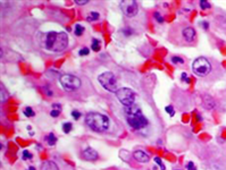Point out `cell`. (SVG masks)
Masks as SVG:
<instances>
[{
  "label": "cell",
  "instance_id": "1",
  "mask_svg": "<svg viewBox=\"0 0 226 170\" xmlns=\"http://www.w3.org/2000/svg\"><path fill=\"white\" fill-rule=\"evenodd\" d=\"M42 45L49 51L61 52L68 45V37L64 32H48L43 35Z\"/></svg>",
  "mask_w": 226,
  "mask_h": 170
},
{
  "label": "cell",
  "instance_id": "2",
  "mask_svg": "<svg viewBox=\"0 0 226 170\" xmlns=\"http://www.w3.org/2000/svg\"><path fill=\"white\" fill-rule=\"evenodd\" d=\"M85 124L92 131L101 133L108 129L109 127V119L107 116L99 113V112H89L85 116Z\"/></svg>",
  "mask_w": 226,
  "mask_h": 170
},
{
  "label": "cell",
  "instance_id": "3",
  "mask_svg": "<svg viewBox=\"0 0 226 170\" xmlns=\"http://www.w3.org/2000/svg\"><path fill=\"white\" fill-rule=\"evenodd\" d=\"M192 72L199 77H204L212 72V65L204 57H199L192 62Z\"/></svg>",
  "mask_w": 226,
  "mask_h": 170
},
{
  "label": "cell",
  "instance_id": "4",
  "mask_svg": "<svg viewBox=\"0 0 226 170\" xmlns=\"http://www.w3.org/2000/svg\"><path fill=\"white\" fill-rule=\"evenodd\" d=\"M98 81L100 82L101 86L103 89H106L109 92H113L116 94V92L118 91L117 89V81H116V76L114 73L111 72H106V73H102L98 76Z\"/></svg>",
  "mask_w": 226,
  "mask_h": 170
},
{
  "label": "cell",
  "instance_id": "5",
  "mask_svg": "<svg viewBox=\"0 0 226 170\" xmlns=\"http://www.w3.org/2000/svg\"><path fill=\"white\" fill-rule=\"evenodd\" d=\"M59 81H60L61 86L67 92L75 91V90H77L81 86L80 78L72 74H63L59 77Z\"/></svg>",
  "mask_w": 226,
  "mask_h": 170
},
{
  "label": "cell",
  "instance_id": "6",
  "mask_svg": "<svg viewBox=\"0 0 226 170\" xmlns=\"http://www.w3.org/2000/svg\"><path fill=\"white\" fill-rule=\"evenodd\" d=\"M116 96L124 107L133 105L134 101H135V93L133 90L129 89V88L118 89V91L116 92Z\"/></svg>",
  "mask_w": 226,
  "mask_h": 170
},
{
  "label": "cell",
  "instance_id": "7",
  "mask_svg": "<svg viewBox=\"0 0 226 170\" xmlns=\"http://www.w3.org/2000/svg\"><path fill=\"white\" fill-rule=\"evenodd\" d=\"M119 7L127 17H133L138 14V4L134 0H124L119 4Z\"/></svg>",
  "mask_w": 226,
  "mask_h": 170
},
{
  "label": "cell",
  "instance_id": "8",
  "mask_svg": "<svg viewBox=\"0 0 226 170\" xmlns=\"http://www.w3.org/2000/svg\"><path fill=\"white\" fill-rule=\"evenodd\" d=\"M127 124L131 126L133 129H142L148 126V119L143 115H138V116H131L127 117Z\"/></svg>",
  "mask_w": 226,
  "mask_h": 170
},
{
  "label": "cell",
  "instance_id": "9",
  "mask_svg": "<svg viewBox=\"0 0 226 170\" xmlns=\"http://www.w3.org/2000/svg\"><path fill=\"white\" fill-rule=\"evenodd\" d=\"M82 158L88 160V161H95V160L98 159V152L89 146V148H87L85 150L82 151Z\"/></svg>",
  "mask_w": 226,
  "mask_h": 170
},
{
  "label": "cell",
  "instance_id": "10",
  "mask_svg": "<svg viewBox=\"0 0 226 170\" xmlns=\"http://www.w3.org/2000/svg\"><path fill=\"white\" fill-rule=\"evenodd\" d=\"M182 35L185 39L186 42H192L194 40V37H196V31L192 27H185L182 31Z\"/></svg>",
  "mask_w": 226,
  "mask_h": 170
},
{
  "label": "cell",
  "instance_id": "11",
  "mask_svg": "<svg viewBox=\"0 0 226 170\" xmlns=\"http://www.w3.org/2000/svg\"><path fill=\"white\" fill-rule=\"evenodd\" d=\"M133 158L139 161V162H148L149 161V155L147 154L144 151H142V150H138V151H135L134 153H133Z\"/></svg>",
  "mask_w": 226,
  "mask_h": 170
},
{
  "label": "cell",
  "instance_id": "12",
  "mask_svg": "<svg viewBox=\"0 0 226 170\" xmlns=\"http://www.w3.org/2000/svg\"><path fill=\"white\" fill-rule=\"evenodd\" d=\"M125 113L127 115V117H131V116H138V115H142L141 109L139 108L136 104H133L130 107H125Z\"/></svg>",
  "mask_w": 226,
  "mask_h": 170
},
{
  "label": "cell",
  "instance_id": "13",
  "mask_svg": "<svg viewBox=\"0 0 226 170\" xmlns=\"http://www.w3.org/2000/svg\"><path fill=\"white\" fill-rule=\"evenodd\" d=\"M41 170H59L57 164L52 161H45L43 162L42 167H41Z\"/></svg>",
  "mask_w": 226,
  "mask_h": 170
},
{
  "label": "cell",
  "instance_id": "14",
  "mask_svg": "<svg viewBox=\"0 0 226 170\" xmlns=\"http://www.w3.org/2000/svg\"><path fill=\"white\" fill-rule=\"evenodd\" d=\"M45 140L48 142V144L50 145V146H53L56 143H57V137L55 136V134L53 133H50L47 137H45Z\"/></svg>",
  "mask_w": 226,
  "mask_h": 170
},
{
  "label": "cell",
  "instance_id": "15",
  "mask_svg": "<svg viewBox=\"0 0 226 170\" xmlns=\"http://www.w3.org/2000/svg\"><path fill=\"white\" fill-rule=\"evenodd\" d=\"M99 17H100V15L97 11H91L87 17V19H88V22H93V21H98Z\"/></svg>",
  "mask_w": 226,
  "mask_h": 170
},
{
  "label": "cell",
  "instance_id": "16",
  "mask_svg": "<svg viewBox=\"0 0 226 170\" xmlns=\"http://www.w3.org/2000/svg\"><path fill=\"white\" fill-rule=\"evenodd\" d=\"M84 30H85V29H84L82 25H80V24H76V25H75V30H74V33H75V35H76V37H81V35L83 34Z\"/></svg>",
  "mask_w": 226,
  "mask_h": 170
},
{
  "label": "cell",
  "instance_id": "17",
  "mask_svg": "<svg viewBox=\"0 0 226 170\" xmlns=\"http://www.w3.org/2000/svg\"><path fill=\"white\" fill-rule=\"evenodd\" d=\"M23 113H24L26 117H34V116H35V112L33 111L32 108H30V107H26V108L23 110Z\"/></svg>",
  "mask_w": 226,
  "mask_h": 170
},
{
  "label": "cell",
  "instance_id": "18",
  "mask_svg": "<svg viewBox=\"0 0 226 170\" xmlns=\"http://www.w3.org/2000/svg\"><path fill=\"white\" fill-rule=\"evenodd\" d=\"M91 47H92V50H93V51H95V52L99 51V50H100V41H99L98 39H93V40H92V45H91Z\"/></svg>",
  "mask_w": 226,
  "mask_h": 170
},
{
  "label": "cell",
  "instance_id": "19",
  "mask_svg": "<svg viewBox=\"0 0 226 170\" xmlns=\"http://www.w3.org/2000/svg\"><path fill=\"white\" fill-rule=\"evenodd\" d=\"M72 128H73V125H72L71 123H64V124H63V132L65 134L71 133Z\"/></svg>",
  "mask_w": 226,
  "mask_h": 170
},
{
  "label": "cell",
  "instance_id": "20",
  "mask_svg": "<svg viewBox=\"0 0 226 170\" xmlns=\"http://www.w3.org/2000/svg\"><path fill=\"white\" fill-rule=\"evenodd\" d=\"M22 159L23 160H31L32 159V154L30 153L27 150H24L22 153Z\"/></svg>",
  "mask_w": 226,
  "mask_h": 170
},
{
  "label": "cell",
  "instance_id": "21",
  "mask_svg": "<svg viewBox=\"0 0 226 170\" xmlns=\"http://www.w3.org/2000/svg\"><path fill=\"white\" fill-rule=\"evenodd\" d=\"M200 7L202 8V9H209V8L212 7V5L208 1H206V0H201L200 1Z\"/></svg>",
  "mask_w": 226,
  "mask_h": 170
},
{
  "label": "cell",
  "instance_id": "22",
  "mask_svg": "<svg viewBox=\"0 0 226 170\" xmlns=\"http://www.w3.org/2000/svg\"><path fill=\"white\" fill-rule=\"evenodd\" d=\"M170 60H172L173 64H181V65L184 64V60H183L181 57H177V56H176V57H172V59Z\"/></svg>",
  "mask_w": 226,
  "mask_h": 170
},
{
  "label": "cell",
  "instance_id": "23",
  "mask_svg": "<svg viewBox=\"0 0 226 170\" xmlns=\"http://www.w3.org/2000/svg\"><path fill=\"white\" fill-rule=\"evenodd\" d=\"M165 110H166V112L169 113V116H170V117H173V116H174V113H175L173 105H168V107H166V108H165Z\"/></svg>",
  "mask_w": 226,
  "mask_h": 170
},
{
  "label": "cell",
  "instance_id": "24",
  "mask_svg": "<svg viewBox=\"0 0 226 170\" xmlns=\"http://www.w3.org/2000/svg\"><path fill=\"white\" fill-rule=\"evenodd\" d=\"M153 16H155L156 21H157L158 23H164V17H162V16H161L159 13H157V11H156V13L153 14Z\"/></svg>",
  "mask_w": 226,
  "mask_h": 170
},
{
  "label": "cell",
  "instance_id": "25",
  "mask_svg": "<svg viewBox=\"0 0 226 170\" xmlns=\"http://www.w3.org/2000/svg\"><path fill=\"white\" fill-rule=\"evenodd\" d=\"M81 116H82V113H81L80 111H77V110H73L72 111V117H73L74 119H80L81 118Z\"/></svg>",
  "mask_w": 226,
  "mask_h": 170
},
{
  "label": "cell",
  "instance_id": "26",
  "mask_svg": "<svg viewBox=\"0 0 226 170\" xmlns=\"http://www.w3.org/2000/svg\"><path fill=\"white\" fill-rule=\"evenodd\" d=\"M89 52H90V50H89L88 48H82L80 51H79V55H80V56H88Z\"/></svg>",
  "mask_w": 226,
  "mask_h": 170
},
{
  "label": "cell",
  "instance_id": "27",
  "mask_svg": "<svg viewBox=\"0 0 226 170\" xmlns=\"http://www.w3.org/2000/svg\"><path fill=\"white\" fill-rule=\"evenodd\" d=\"M155 161H156V163H158V166H160V169L161 170H165V166L162 164V161H161L160 158L156 156V158H155Z\"/></svg>",
  "mask_w": 226,
  "mask_h": 170
},
{
  "label": "cell",
  "instance_id": "28",
  "mask_svg": "<svg viewBox=\"0 0 226 170\" xmlns=\"http://www.w3.org/2000/svg\"><path fill=\"white\" fill-rule=\"evenodd\" d=\"M60 115V110H57V109H52L50 111V116L51 117H58Z\"/></svg>",
  "mask_w": 226,
  "mask_h": 170
},
{
  "label": "cell",
  "instance_id": "29",
  "mask_svg": "<svg viewBox=\"0 0 226 170\" xmlns=\"http://www.w3.org/2000/svg\"><path fill=\"white\" fill-rule=\"evenodd\" d=\"M75 4L79 6H83V5L89 4V0H75Z\"/></svg>",
  "mask_w": 226,
  "mask_h": 170
},
{
  "label": "cell",
  "instance_id": "30",
  "mask_svg": "<svg viewBox=\"0 0 226 170\" xmlns=\"http://www.w3.org/2000/svg\"><path fill=\"white\" fill-rule=\"evenodd\" d=\"M186 170H197V168H196L193 162H189L186 164Z\"/></svg>",
  "mask_w": 226,
  "mask_h": 170
},
{
  "label": "cell",
  "instance_id": "31",
  "mask_svg": "<svg viewBox=\"0 0 226 170\" xmlns=\"http://www.w3.org/2000/svg\"><path fill=\"white\" fill-rule=\"evenodd\" d=\"M181 80H182V81H186V83H190V78L186 73H182V75H181Z\"/></svg>",
  "mask_w": 226,
  "mask_h": 170
},
{
  "label": "cell",
  "instance_id": "32",
  "mask_svg": "<svg viewBox=\"0 0 226 170\" xmlns=\"http://www.w3.org/2000/svg\"><path fill=\"white\" fill-rule=\"evenodd\" d=\"M123 33H125V35H126V37H129V35L132 33V30L130 29V27H126L125 30H123Z\"/></svg>",
  "mask_w": 226,
  "mask_h": 170
},
{
  "label": "cell",
  "instance_id": "33",
  "mask_svg": "<svg viewBox=\"0 0 226 170\" xmlns=\"http://www.w3.org/2000/svg\"><path fill=\"white\" fill-rule=\"evenodd\" d=\"M52 108H53V109H57V110H60V111H61V105H60V104L53 103V104H52Z\"/></svg>",
  "mask_w": 226,
  "mask_h": 170
},
{
  "label": "cell",
  "instance_id": "34",
  "mask_svg": "<svg viewBox=\"0 0 226 170\" xmlns=\"http://www.w3.org/2000/svg\"><path fill=\"white\" fill-rule=\"evenodd\" d=\"M201 25H202V26H204V30H208V27H209V24H208L207 22L201 23Z\"/></svg>",
  "mask_w": 226,
  "mask_h": 170
},
{
  "label": "cell",
  "instance_id": "35",
  "mask_svg": "<svg viewBox=\"0 0 226 170\" xmlns=\"http://www.w3.org/2000/svg\"><path fill=\"white\" fill-rule=\"evenodd\" d=\"M27 170H35V168H34V167H29V169Z\"/></svg>",
  "mask_w": 226,
  "mask_h": 170
},
{
  "label": "cell",
  "instance_id": "36",
  "mask_svg": "<svg viewBox=\"0 0 226 170\" xmlns=\"http://www.w3.org/2000/svg\"><path fill=\"white\" fill-rule=\"evenodd\" d=\"M197 117H198V120H199V121H200V120H201V116H200V115H198Z\"/></svg>",
  "mask_w": 226,
  "mask_h": 170
},
{
  "label": "cell",
  "instance_id": "37",
  "mask_svg": "<svg viewBox=\"0 0 226 170\" xmlns=\"http://www.w3.org/2000/svg\"><path fill=\"white\" fill-rule=\"evenodd\" d=\"M177 170H180V169H177Z\"/></svg>",
  "mask_w": 226,
  "mask_h": 170
}]
</instances>
